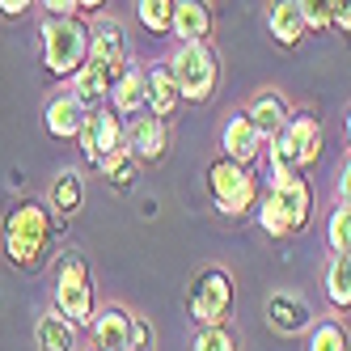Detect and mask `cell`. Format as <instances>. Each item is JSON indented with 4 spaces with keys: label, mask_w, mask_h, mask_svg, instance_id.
Returning a JSON list of instances; mask_svg holds the SVG:
<instances>
[{
    "label": "cell",
    "mask_w": 351,
    "mask_h": 351,
    "mask_svg": "<svg viewBox=\"0 0 351 351\" xmlns=\"http://www.w3.org/2000/svg\"><path fill=\"white\" fill-rule=\"evenodd\" d=\"M326 241H330V254H351V204H335L330 208Z\"/></svg>",
    "instance_id": "29"
},
{
    "label": "cell",
    "mask_w": 351,
    "mask_h": 351,
    "mask_svg": "<svg viewBox=\"0 0 351 351\" xmlns=\"http://www.w3.org/2000/svg\"><path fill=\"white\" fill-rule=\"evenodd\" d=\"M81 343V326H72L60 309H47L34 322V347L38 351H77Z\"/></svg>",
    "instance_id": "22"
},
{
    "label": "cell",
    "mask_w": 351,
    "mask_h": 351,
    "mask_svg": "<svg viewBox=\"0 0 351 351\" xmlns=\"http://www.w3.org/2000/svg\"><path fill=\"white\" fill-rule=\"evenodd\" d=\"M132 322L136 313L128 305H119V300H106V305H97L93 322H89V339L97 351H128L132 343Z\"/></svg>",
    "instance_id": "10"
},
{
    "label": "cell",
    "mask_w": 351,
    "mask_h": 351,
    "mask_svg": "<svg viewBox=\"0 0 351 351\" xmlns=\"http://www.w3.org/2000/svg\"><path fill=\"white\" fill-rule=\"evenodd\" d=\"M110 102H114V114H128V119L148 110V77H144L140 64L128 60V68H123L110 85Z\"/></svg>",
    "instance_id": "18"
},
{
    "label": "cell",
    "mask_w": 351,
    "mask_h": 351,
    "mask_svg": "<svg viewBox=\"0 0 351 351\" xmlns=\"http://www.w3.org/2000/svg\"><path fill=\"white\" fill-rule=\"evenodd\" d=\"M148 114H161V119H169L173 110L182 106V89H178V81H173V68H169V60H157V64H148Z\"/></svg>",
    "instance_id": "20"
},
{
    "label": "cell",
    "mask_w": 351,
    "mask_h": 351,
    "mask_svg": "<svg viewBox=\"0 0 351 351\" xmlns=\"http://www.w3.org/2000/svg\"><path fill=\"white\" fill-rule=\"evenodd\" d=\"M34 5H38V0H0V13L17 21V17H26V13H30Z\"/></svg>",
    "instance_id": "36"
},
{
    "label": "cell",
    "mask_w": 351,
    "mask_h": 351,
    "mask_svg": "<svg viewBox=\"0 0 351 351\" xmlns=\"http://www.w3.org/2000/svg\"><path fill=\"white\" fill-rule=\"evenodd\" d=\"M123 144H128V153L140 161V165H157L169 148V119L161 114H136L128 128H123Z\"/></svg>",
    "instance_id": "8"
},
{
    "label": "cell",
    "mask_w": 351,
    "mask_h": 351,
    "mask_svg": "<svg viewBox=\"0 0 351 351\" xmlns=\"http://www.w3.org/2000/svg\"><path fill=\"white\" fill-rule=\"evenodd\" d=\"M169 68L182 89V102H191V106H204L220 85V56L212 43H182L169 56Z\"/></svg>",
    "instance_id": "5"
},
{
    "label": "cell",
    "mask_w": 351,
    "mask_h": 351,
    "mask_svg": "<svg viewBox=\"0 0 351 351\" xmlns=\"http://www.w3.org/2000/svg\"><path fill=\"white\" fill-rule=\"evenodd\" d=\"M263 26L284 51H296V47L305 43V34H309V21H305V13H300V0H267Z\"/></svg>",
    "instance_id": "13"
},
{
    "label": "cell",
    "mask_w": 351,
    "mask_h": 351,
    "mask_svg": "<svg viewBox=\"0 0 351 351\" xmlns=\"http://www.w3.org/2000/svg\"><path fill=\"white\" fill-rule=\"evenodd\" d=\"M110 85H114V72L102 68L97 60H89V64L77 72V77H72L68 89L81 97V106H85V110H102V102L110 97Z\"/></svg>",
    "instance_id": "23"
},
{
    "label": "cell",
    "mask_w": 351,
    "mask_h": 351,
    "mask_svg": "<svg viewBox=\"0 0 351 351\" xmlns=\"http://www.w3.org/2000/svg\"><path fill=\"white\" fill-rule=\"evenodd\" d=\"M97 169H102V178L110 182V191L128 195V191H132V182H136V169H140V161L128 153V144H123V148H114L110 157H102V161H97Z\"/></svg>",
    "instance_id": "26"
},
{
    "label": "cell",
    "mask_w": 351,
    "mask_h": 351,
    "mask_svg": "<svg viewBox=\"0 0 351 351\" xmlns=\"http://www.w3.org/2000/svg\"><path fill=\"white\" fill-rule=\"evenodd\" d=\"M38 5H43L47 17H72V13H81L77 0H38Z\"/></svg>",
    "instance_id": "34"
},
{
    "label": "cell",
    "mask_w": 351,
    "mask_h": 351,
    "mask_svg": "<svg viewBox=\"0 0 351 351\" xmlns=\"http://www.w3.org/2000/svg\"><path fill=\"white\" fill-rule=\"evenodd\" d=\"M347 144H351V106H347Z\"/></svg>",
    "instance_id": "38"
},
{
    "label": "cell",
    "mask_w": 351,
    "mask_h": 351,
    "mask_svg": "<svg viewBox=\"0 0 351 351\" xmlns=\"http://www.w3.org/2000/svg\"><path fill=\"white\" fill-rule=\"evenodd\" d=\"M77 140H81V148H85V157L97 165L102 157H110L114 148H123V123H119L114 110H89Z\"/></svg>",
    "instance_id": "14"
},
{
    "label": "cell",
    "mask_w": 351,
    "mask_h": 351,
    "mask_svg": "<svg viewBox=\"0 0 351 351\" xmlns=\"http://www.w3.org/2000/svg\"><path fill=\"white\" fill-rule=\"evenodd\" d=\"M191 351H237V339L229 326H199L191 339Z\"/></svg>",
    "instance_id": "30"
},
{
    "label": "cell",
    "mask_w": 351,
    "mask_h": 351,
    "mask_svg": "<svg viewBox=\"0 0 351 351\" xmlns=\"http://www.w3.org/2000/svg\"><path fill=\"white\" fill-rule=\"evenodd\" d=\"M93 351H97V347H93Z\"/></svg>",
    "instance_id": "39"
},
{
    "label": "cell",
    "mask_w": 351,
    "mask_h": 351,
    "mask_svg": "<svg viewBox=\"0 0 351 351\" xmlns=\"http://www.w3.org/2000/svg\"><path fill=\"white\" fill-rule=\"evenodd\" d=\"M326 305L335 313H351V254H330L326 263Z\"/></svg>",
    "instance_id": "24"
},
{
    "label": "cell",
    "mask_w": 351,
    "mask_h": 351,
    "mask_svg": "<svg viewBox=\"0 0 351 351\" xmlns=\"http://www.w3.org/2000/svg\"><path fill=\"white\" fill-rule=\"evenodd\" d=\"M51 208L43 199H17L5 216V258L21 271H38L51 258Z\"/></svg>",
    "instance_id": "1"
},
{
    "label": "cell",
    "mask_w": 351,
    "mask_h": 351,
    "mask_svg": "<svg viewBox=\"0 0 351 351\" xmlns=\"http://www.w3.org/2000/svg\"><path fill=\"white\" fill-rule=\"evenodd\" d=\"M305 351H351V335L339 317H317L305 335Z\"/></svg>",
    "instance_id": "27"
},
{
    "label": "cell",
    "mask_w": 351,
    "mask_h": 351,
    "mask_svg": "<svg viewBox=\"0 0 351 351\" xmlns=\"http://www.w3.org/2000/svg\"><path fill=\"white\" fill-rule=\"evenodd\" d=\"M136 21L148 30V34H173V13H178V0H136L132 5Z\"/></svg>",
    "instance_id": "25"
},
{
    "label": "cell",
    "mask_w": 351,
    "mask_h": 351,
    "mask_svg": "<svg viewBox=\"0 0 351 351\" xmlns=\"http://www.w3.org/2000/svg\"><path fill=\"white\" fill-rule=\"evenodd\" d=\"M212 30H216V13L208 0H178L173 38L178 43H212Z\"/></svg>",
    "instance_id": "19"
},
{
    "label": "cell",
    "mask_w": 351,
    "mask_h": 351,
    "mask_svg": "<svg viewBox=\"0 0 351 351\" xmlns=\"http://www.w3.org/2000/svg\"><path fill=\"white\" fill-rule=\"evenodd\" d=\"M85 106H81V97L72 93V89H60L47 97V106H43V128L47 136H56V140H77L81 128H85Z\"/></svg>",
    "instance_id": "15"
},
{
    "label": "cell",
    "mask_w": 351,
    "mask_h": 351,
    "mask_svg": "<svg viewBox=\"0 0 351 351\" xmlns=\"http://www.w3.org/2000/svg\"><path fill=\"white\" fill-rule=\"evenodd\" d=\"M330 30H339L351 43V0H335V26Z\"/></svg>",
    "instance_id": "33"
},
{
    "label": "cell",
    "mask_w": 351,
    "mask_h": 351,
    "mask_svg": "<svg viewBox=\"0 0 351 351\" xmlns=\"http://www.w3.org/2000/svg\"><path fill=\"white\" fill-rule=\"evenodd\" d=\"M267 191H275V199L284 204V212L292 220V233L305 229L309 212H313V186L305 182V173L300 169H271V186Z\"/></svg>",
    "instance_id": "11"
},
{
    "label": "cell",
    "mask_w": 351,
    "mask_h": 351,
    "mask_svg": "<svg viewBox=\"0 0 351 351\" xmlns=\"http://www.w3.org/2000/svg\"><path fill=\"white\" fill-rule=\"evenodd\" d=\"M267 157H271V169H300L305 173L309 165H317V157H322L317 114H292L288 128L275 140H267Z\"/></svg>",
    "instance_id": "7"
},
{
    "label": "cell",
    "mask_w": 351,
    "mask_h": 351,
    "mask_svg": "<svg viewBox=\"0 0 351 351\" xmlns=\"http://www.w3.org/2000/svg\"><path fill=\"white\" fill-rule=\"evenodd\" d=\"M81 204H85V173L64 165L51 178V186H47V208H51L60 220H68V216L81 212Z\"/></svg>",
    "instance_id": "21"
},
{
    "label": "cell",
    "mask_w": 351,
    "mask_h": 351,
    "mask_svg": "<svg viewBox=\"0 0 351 351\" xmlns=\"http://www.w3.org/2000/svg\"><path fill=\"white\" fill-rule=\"evenodd\" d=\"M128 351H157V330H153V322L140 317V313L132 322V343H128Z\"/></svg>",
    "instance_id": "32"
},
{
    "label": "cell",
    "mask_w": 351,
    "mask_h": 351,
    "mask_svg": "<svg viewBox=\"0 0 351 351\" xmlns=\"http://www.w3.org/2000/svg\"><path fill=\"white\" fill-rule=\"evenodd\" d=\"M106 5H110V0H77V9H81V13H102Z\"/></svg>",
    "instance_id": "37"
},
{
    "label": "cell",
    "mask_w": 351,
    "mask_h": 351,
    "mask_svg": "<svg viewBox=\"0 0 351 351\" xmlns=\"http://www.w3.org/2000/svg\"><path fill=\"white\" fill-rule=\"evenodd\" d=\"M89 34H93V51L89 60H97L102 68H110L114 77L123 68H128V30H123V21L119 17H106V13H97L89 21Z\"/></svg>",
    "instance_id": "12"
},
{
    "label": "cell",
    "mask_w": 351,
    "mask_h": 351,
    "mask_svg": "<svg viewBox=\"0 0 351 351\" xmlns=\"http://www.w3.org/2000/svg\"><path fill=\"white\" fill-rule=\"evenodd\" d=\"M258 224H263V233L275 237V241H284V237L292 233V220H288L284 204L275 199V191H263V195H258Z\"/></svg>",
    "instance_id": "28"
},
{
    "label": "cell",
    "mask_w": 351,
    "mask_h": 351,
    "mask_svg": "<svg viewBox=\"0 0 351 351\" xmlns=\"http://www.w3.org/2000/svg\"><path fill=\"white\" fill-rule=\"evenodd\" d=\"M38 38H43V68L51 72L56 81H72L89 64L93 34H89L85 17H77V13L72 17H43Z\"/></svg>",
    "instance_id": "2"
},
{
    "label": "cell",
    "mask_w": 351,
    "mask_h": 351,
    "mask_svg": "<svg viewBox=\"0 0 351 351\" xmlns=\"http://www.w3.org/2000/svg\"><path fill=\"white\" fill-rule=\"evenodd\" d=\"M300 13H305L309 30H330L335 26V0H300Z\"/></svg>",
    "instance_id": "31"
},
{
    "label": "cell",
    "mask_w": 351,
    "mask_h": 351,
    "mask_svg": "<svg viewBox=\"0 0 351 351\" xmlns=\"http://www.w3.org/2000/svg\"><path fill=\"white\" fill-rule=\"evenodd\" d=\"M339 204H351V153L339 165Z\"/></svg>",
    "instance_id": "35"
},
{
    "label": "cell",
    "mask_w": 351,
    "mask_h": 351,
    "mask_svg": "<svg viewBox=\"0 0 351 351\" xmlns=\"http://www.w3.org/2000/svg\"><path fill=\"white\" fill-rule=\"evenodd\" d=\"M245 114H250V123L258 128L263 140H275V136L288 128V119H292V102H288L280 89H258L254 97H250Z\"/></svg>",
    "instance_id": "17"
},
{
    "label": "cell",
    "mask_w": 351,
    "mask_h": 351,
    "mask_svg": "<svg viewBox=\"0 0 351 351\" xmlns=\"http://www.w3.org/2000/svg\"><path fill=\"white\" fill-rule=\"evenodd\" d=\"M233 275L224 267H204L186 288V313L195 317V326H229L233 317Z\"/></svg>",
    "instance_id": "6"
},
{
    "label": "cell",
    "mask_w": 351,
    "mask_h": 351,
    "mask_svg": "<svg viewBox=\"0 0 351 351\" xmlns=\"http://www.w3.org/2000/svg\"><path fill=\"white\" fill-rule=\"evenodd\" d=\"M263 317H267L271 330L284 335V339H292V335H309V326L317 322L313 309H309V300L300 296V292H271L267 305H263Z\"/></svg>",
    "instance_id": "9"
},
{
    "label": "cell",
    "mask_w": 351,
    "mask_h": 351,
    "mask_svg": "<svg viewBox=\"0 0 351 351\" xmlns=\"http://www.w3.org/2000/svg\"><path fill=\"white\" fill-rule=\"evenodd\" d=\"M220 148H224V157H233V161H241V165H254V161L263 157L267 140L258 136V128H254V123H250V114L241 110V114H229V119H224V128H220Z\"/></svg>",
    "instance_id": "16"
},
{
    "label": "cell",
    "mask_w": 351,
    "mask_h": 351,
    "mask_svg": "<svg viewBox=\"0 0 351 351\" xmlns=\"http://www.w3.org/2000/svg\"><path fill=\"white\" fill-rule=\"evenodd\" d=\"M208 195L220 216H245L250 208L258 204V178H254V165H241L233 157H216L208 165Z\"/></svg>",
    "instance_id": "4"
},
{
    "label": "cell",
    "mask_w": 351,
    "mask_h": 351,
    "mask_svg": "<svg viewBox=\"0 0 351 351\" xmlns=\"http://www.w3.org/2000/svg\"><path fill=\"white\" fill-rule=\"evenodd\" d=\"M51 309H60L72 326L89 330L97 313V292H93V271L85 254H64L56 263V284H51Z\"/></svg>",
    "instance_id": "3"
}]
</instances>
